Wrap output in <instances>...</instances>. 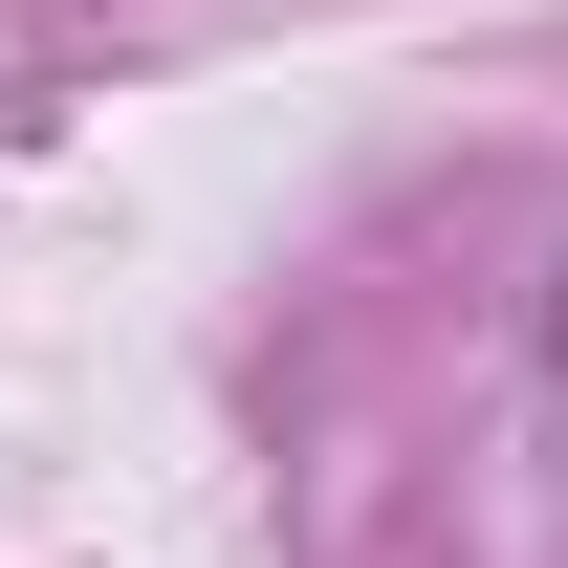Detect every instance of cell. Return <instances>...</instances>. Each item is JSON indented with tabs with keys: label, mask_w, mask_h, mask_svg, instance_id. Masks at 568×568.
Segmentation results:
<instances>
[{
	"label": "cell",
	"mask_w": 568,
	"mask_h": 568,
	"mask_svg": "<svg viewBox=\"0 0 568 568\" xmlns=\"http://www.w3.org/2000/svg\"><path fill=\"white\" fill-rule=\"evenodd\" d=\"M547 394H568V284H547Z\"/></svg>",
	"instance_id": "cell-1"
}]
</instances>
